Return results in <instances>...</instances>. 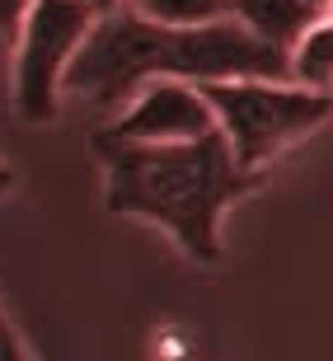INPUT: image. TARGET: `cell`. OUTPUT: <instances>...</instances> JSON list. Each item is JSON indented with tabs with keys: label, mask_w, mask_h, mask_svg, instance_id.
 <instances>
[{
	"label": "cell",
	"mask_w": 333,
	"mask_h": 361,
	"mask_svg": "<svg viewBox=\"0 0 333 361\" xmlns=\"http://www.w3.org/2000/svg\"><path fill=\"white\" fill-rule=\"evenodd\" d=\"M315 5H324V0H315Z\"/></svg>",
	"instance_id": "5bb4252c"
},
{
	"label": "cell",
	"mask_w": 333,
	"mask_h": 361,
	"mask_svg": "<svg viewBox=\"0 0 333 361\" xmlns=\"http://www.w3.org/2000/svg\"><path fill=\"white\" fill-rule=\"evenodd\" d=\"M324 14H329V19H333V0H324Z\"/></svg>",
	"instance_id": "4fadbf2b"
},
{
	"label": "cell",
	"mask_w": 333,
	"mask_h": 361,
	"mask_svg": "<svg viewBox=\"0 0 333 361\" xmlns=\"http://www.w3.org/2000/svg\"><path fill=\"white\" fill-rule=\"evenodd\" d=\"M19 352H24V348H19V338H14V329L5 324V314H0V357H19Z\"/></svg>",
	"instance_id": "30bf717a"
},
{
	"label": "cell",
	"mask_w": 333,
	"mask_h": 361,
	"mask_svg": "<svg viewBox=\"0 0 333 361\" xmlns=\"http://www.w3.org/2000/svg\"><path fill=\"white\" fill-rule=\"evenodd\" d=\"M202 94H207L216 127L226 132L235 160L258 174L281 150H291L296 141H305L315 127L333 118V90H310V85L272 80V75L207 80Z\"/></svg>",
	"instance_id": "3957f363"
},
{
	"label": "cell",
	"mask_w": 333,
	"mask_h": 361,
	"mask_svg": "<svg viewBox=\"0 0 333 361\" xmlns=\"http://www.w3.org/2000/svg\"><path fill=\"white\" fill-rule=\"evenodd\" d=\"M155 75H178L193 85L244 80V75L291 80V61L235 14L207 24H160L136 5H113L94 19L90 38L80 42L66 71V94L104 113H118Z\"/></svg>",
	"instance_id": "6da1fadb"
},
{
	"label": "cell",
	"mask_w": 333,
	"mask_h": 361,
	"mask_svg": "<svg viewBox=\"0 0 333 361\" xmlns=\"http://www.w3.org/2000/svg\"><path fill=\"white\" fill-rule=\"evenodd\" d=\"M104 132L122 141H193V136L216 132V113L202 85L178 80V75H155L113 113Z\"/></svg>",
	"instance_id": "5b68a950"
},
{
	"label": "cell",
	"mask_w": 333,
	"mask_h": 361,
	"mask_svg": "<svg viewBox=\"0 0 333 361\" xmlns=\"http://www.w3.org/2000/svg\"><path fill=\"white\" fill-rule=\"evenodd\" d=\"M14 183V174H10V164H0V192H5V188Z\"/></svg>",
	"instance_id": "8fae6325"
},
{
	"label": "cell",
	"mask_w": 333,
	"mask_h": 361,
	"mask_svg": "<svg viewBox=\"0 0 333 361\" xmlns=\"http://www.w3.org/2000/svg\"><path fill=\"white\" fill-rule=\"evenodd\" d=\"M230 14L249 24L263 42L291 52V42L320 19L324 5H315V0H230Z\"/></svg>",
	"instance_id": "8992f818"
},
{
	"label": "cell",
	"mask_w": 333,
	"mask_h": 361,
	"mask_svg": "<svg viewBox=\"0 0 333 361\" xmlns=\"http://www.w3.org/2000/svg\"><path fill=\"white\" fill-rule=\"evenodd\" d=\"M291 80L296 85H310V90H333V19L320 14L315 24L291 42Z\"/></svg>",
	"instance_id": "52a82bcc"
},
{
	"label": "cell",
	"mask_w": 333,
	"mask_h": 361,
	"mask_svg": "<svg viewBox=\"0 0 333 361\" xmlns=\"http://www.w3.org/2000/svg\"><path fill=\"white\" fill-rule=\"evenodd\" d=\"M28 10H33V0H0V38H5V42L19 38Z\"/></svg>",
	"instance_id": "9c48e42d"
},
{
	"label": "cell",
	"mask_w": 333,
	"mask_h": 361,
	"mask_svg": "<svg viewBox=\"0 0 333 361\" xmlns=\"http://www.w3.org/2000/svg\"><path fill=\"white\" fill-rule=\"evenodd\" d=\"M99 10H113V5H132V0H94Z\"/></svg>",
	"instance_id": "7c38bea8"
},
{
	"label": "cell",
	"mask_w": 333,
	"mask_h": 361,
	"mask_svg": "<svg viewBox=\"0 0 333 361\" xmlns=\"http://www.w3.org/2000/svg\"><path fill=\"white\" fill-rule=\"evenodd\" d=\"M132 5L160 24H207L230 14V0H132Z\"/></svg>",
	"instance_id": "ba28073f"
},
{
	"label": "cell",
	"mask_w": 333,
	"mask_h": 361,
	"mask_svg": "<svg viewBox=\"0 0 333 361\" xmlns=\"http://www.w3.org/2000/svg\"><path fill=\"white\" fill-rule=\"evenodd\" d=\"M94 155L104 164L108 212L164 230L193 263L207 268L226 258V212L253 188H263V174L235 160L221 127L193 141H122L99 127Z\"/></svg>",
	"instance_id": "7a4b0ae2"
},
{
	"label": "cell",
	"mask_w": 333,
	"mask_h": 361,
	"mask_svg": "<svg viewBox=\"0 0 333 361\" xmlns=\"http://www.w3.org/2000/svg\"><path fill=\"white\" fill-rule=\"evenodd\" d=\"M94 0H33L14 38V108L24 122H52L66 94V71L99 19Z\"/></svg>",
	"instance_id": "277c9868"
}]
</instances>
